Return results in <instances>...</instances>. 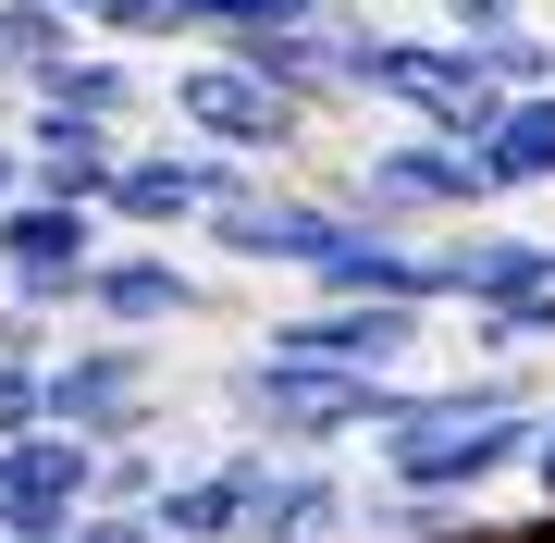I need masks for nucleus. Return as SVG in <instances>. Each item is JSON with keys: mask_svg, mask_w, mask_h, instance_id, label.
Listing matches in <instances>:
<instances>
[{"mask_svg": "<svg viewBox=\"0 0 555 543\" xmlns=\"http://www.w3.org/2000/svg\"><path fill=\"white\" fill-rule=\"evenodd\" d=\"M75 543H173V531H160V519H137V506H87V519H75Z\"/></svg>", "mask_w": 555, "mask_h": 543, "instance_id": "obj_28", "label": "nucleus"}, {"mask_svg": "<svg viewBox=\"0 0 555 543\" xmlns=\"http://www.w3.org/2000/svg\"><path fill=\"white\" fill-rule=\"evenodd\" d=\"M13 137H25L38 198H62V210H112V173H124V148H137V137H100V124H62V112H25Z\"/></svg>", "mask_w": 555, "mask_h": 543, "instance_id": "obj_16", "label": "nucleus"}, {"mask_svg": "<svg viewBox=\"0 0 555 543\" xmlns=\"http://www.w3.org/2000/svg\"><path fill=\"white\" fill-rule=\"evenodd\" d=\"M259 482H272V444H222V457H198V469H173V494L149 506L173 543H247V506H259Z\"/></svg>", "mask_w": 555, "mask_h": 543, "instance_id": "obj_14", "label": "nucleus"}, {"mask_svg": "<svg viewBox=\"0 0 555 543\" xmlns=\"http://www.w3.org/2000/svg\"><path fill=\"white\" fill-rule=\"evenodd\" d=\"M87 38H100V50H198V38H185V0H100V13H87Z\"/></svg>", "mask_w": 555, "mask_h": 543, "instance_id": "obj_22", "label": "nucleus"}, {"mask_svg": "<svg viewBox=\"0 0 555 543\" xmlns=\"http://www.w3.org/2000/svg\"><path fill=\"white\" fill-rule=\"evenodd\" d=\"M75 50H87V25H75V13L0 0V87H13V100H38V87H50V62H75Z\"/></svg>", "mask_w": 555, "mask_h": 543, "instance_id": "obj_19", "label": "nucleus"}, {"mask_svg": "<svg viewBox=\"0 0 555 543\" xmlns=\"http://www.w3.org/2000/svg\"><path fill=\"white\" fill-rule=\"evenodd\" d=\"M346 235H358V210L334 198V185H284V173H247L235 198L198 222V247L222 272H284V284H309Z\"/></svg>", "mask_w": 555, "mask_h": 543, "instance_id": "obj_5", "label": "nucleus"}, {"mask_svg": "<svg viewBox=\"0 0 555 543\" xmlns=\"http://www.w3.org/2000/svg\"><path fill=\"white\" fill-rule=\"evenodd\" d=\"M50 432H75V444H149L160 432V346L137 334H75L50 359Z\"/></svg>", "mask_w": 555, "mask_h": 543, "instance_id": "obj_6", "label": "nucleus"}, {"mask_svg": "<svg viewBox=\"0 0 555 543\" xmlns=\"http://www.w3.org/2000/svg\"><path fill=\"white\" fill-rule=\"evenodd\" d=\"M334 0H185V38L222 50V38H259V25H321Z\"/></svg>", "mask_w": 555, "mask_h": 543, "instance_id": "obj_23", "label": "nucleus"}, {"mask_svg": "<svg viewBox=\"0 0 555 543\" xmlns=\"http://www.w3.org/2000/svg\"><path fill=\"white\" fill-rule=\"evenodd\" d=\"M358 531V494L334 457H272V482L247 506V543H346Z\"/></svg>", "mask_w": 555, "mask_h": 543, "instance_id": "obj_15", "label": "nucleus"}, {"mask_svg": "<svg viewBox=\"0 0 555 543\" xmlns=\"http://www.w3.org/2000/svg\"><path fill=\"white\" fill-rule=\"evenodd\" d=\"M420 309H358V297H297V309H272V359H309V371H358V383H408L420 359Z\"/></svg>", "mask_w": 555, "mask_h": 543, "instance_id": "obj_9", "label": "nucleus"}, {"mask_svg": "<svg viewBox=\"0 0 555 543\" xmlns=\"http://www.w3.org/2000/svg\"><path fill=\"white\" fill-rule=\"evenodd\" d=\"M160 494H173V444H112V457H100V506H137V519H149V506Z\"/></svg>", "mask_w": 555, "mask_h": 543, "instance_id": "obj_24", "label": "nucleus"}, {"mask_svg": "<svg viewBox=\"0 0 555 543\" xmlns=\"http://www.w3.org/2000/svg\"><path fill=\"white\" fill-rule=\"evenodd\" d=\"M408 408V383H358V371H309V359H235L222 371V421L235 444H272V457H346V444H383Z\"/></svg>", "mask_w": 555, "mask_h": 543, "instance_id": "obj_2", "label": "nucleus"}, {"mask_svg": "<svg viewBox=\"0 0 555 543\" xmlns=\"http://www.w3.org/2000/svg\"><path fill=\"white\" fill-rule=\"evenodd\" d=\"M75 322H87V334H137V346H160L173 322H210V272L185 260V247L112 235L100 272H87V309H75Z\"/></svg>", "mask_w": 555, "mask_h": 543, "instance_id": "obj_8", "label": "nucleus"}, {"mask_svg": "<svg viewBox=\"0 0 555 543\" xmlns=\"http://www.w3.org/2000/svg\"><path fill=\"white\" fill-rule=\"evenodd\" d=\"M531 444H543V383L531 371H469V383H408L396 432L371 457H383V494L469 506L494 482H531Z\"/></svg>", "mask_w": 555, "mask_h": 543, "instance_id": "obj_1", "label": "nucleus"}, {"mask_svg": "<svg viewBox=\"0 0 555 543\" xmlns=\"http://www.w3.org/2000/svg\"><path fill=\"white\" fill-rule=\"evenodd\" d=\"M309 297H358V309H420L433 322L444 284H433V235H383V222H358L334 260L309 272Z\"/></svg>", "mask_w": 555, "mask_h": 543, "instance_id": "obj_13", "label": "nucleus"}, {"mask_svg": "<svg viewBox=\"0 0 555 543\" xmlns=\"http://www.w3.org/2000/svg\"><path fill=\"white\" fill-rule=\"evenodd\" d=\"M160 112H173L185 148H210V161H235V173H284L309 148V112L284 100V87H259L235 50H185L173 75H160Z\"/></svg>", "mask_w": 555, "mask_h": 543, "instance_id": "obj_3", "label": "nucleus"}, {"mask_svg": "<svg viewBox=\"0 0 555 543\" xmlns=\"http://www.w3.org/2000/svg\"><path fill=\"white\" fill-rule=\"evenodd\" d=\"M469 62H481L494 100H543V87H555V38H543V25H481Z\"/></svg>", "mask_w": 555, "mask_h": 543, "instance_id": "obj_20", "label": "nucleus"}, {"mask_svg": "<svg viewBox=\"0 0 555 543\" xmlns=\"http://www.w3.org/2000/svg\"><path fill=\"white\" fill-rule=\"evenodd\" d=\"M87 506H100V444L75 432L0 444V543H75Z\"/></svg>", "mask_w": 555, "mask_h": 543, "instance_id": "obj_11", "label": "nucleus"}, {"mask_svg": "<svg viewBox=\"0 0 555 543\" xmlns=\"http://www.w3.org/2000/svg\"><path fill=\"white\" fill-rule=\"evenodd\" d=\"M334 198L358 222H383V235H456L469 210H494V185H481V148H444V137H420V124H383V137L346 161Z\"/></svg>", "mask_w": 555, "mask_h": 543, "instance_id": "obj_4", "label": "nucleus"}, {"mask_svg": "<svg viewBox=\"0 0 555 543\" xmlns=\"http://www.w3.org/2000/svg\"><path fill=\"white\" fill-rule=\"evenodd\" d=\"M334 13H383V0H334Z\"/></svg>", "mask_w": 555, "mask_h": 543, "instance_id": "obj_32", "label": "nucleus"}, {"mask_svg": "<svg viewBox=\"0 0 555 543\" xmlns=\"http://www.w3.org/2000/svg\"><path fill=\"white\" fill-rule=\"evenodd\" d=\"M149 100H160V87H149V62H137V50H100V38H87L75 62H50V87H38L25 112L100 124V137H137V112H149Z\"/></svg>", "mask_w": 555, "mask_h": 543, "instance_id": "obj_17", "label": "nucleus"}, {"mask_svg": "<svg viewBox=\"0 0 555 543\" xmlns=\"http://www.w3.org/2000/svg\"><path fill=\"white\" fill-rule=\"evenodd\" d=\"M13 124H25V100H13V87H0V137H13Z\"/></svg>", "mask_w": 555, "mask_h": 543, "instance_id": "obj_31", "label": "nucleus"}, {"mask_svg": "<svg viewBox=\"0 0 555 543\" xmlns=\"http://www.w3.org/2000/svg\"><path fill=\"white\" fill-rule=\"evenodd\" d=\"M555 346V284L543 297H506V309H469V359L481 371H518V359H543Z\"/></svg>", "mask_w": 555, "mask_h": 543, "instance_id": "obj_21", "label": "nucleus"}, {"mask_svg": "<svg viewBox=\"0 0 555 543\" xmlns=\"http://www.w3.org/2000/svg\"><path fill=\"white\" fill-rule=\"evenodd\" d=\"M444 38H481V25H531V0H433Z\"/></svg>", "mask_w": 555, "mask_h": 543, "instance_id": "obj_27", "label": "nucleus"}, {"mask_svg": "<svg viewBox=\"0 0 555 543\" xmlns=\"http://www.w3.org/2000/svg\"><path fill=\"white\" fill-rule=\"evenodd\" d=\"M13 198H38V173H25V137H0V210Z\"/></svg>", "mask_w": 555, "mask_h": 543, "instance_id": "obj_29", "label": "nucleus"}, {"mask_svg": "<svg viewBox=\"0 0 555 543\" xmlns=\"http://www.w3.org/2000/svg\"><path fill=\"white\" fill-rule=\"evenodd\" d=\"M433 284H444V309L543 297V284H555V235H518V222H456V235H433Z\"/></svg>", "mask_w": 555, "mask_h": 543, "instance_id": "obj_12", "label": "nucleus"}, {"mask_svg": "<svg viewBox=\"0 0 555 543\" xmlns=\"http://www.w3.org/2000/svg\"><path fill=\"white\" fill-rule=\"evenodd\" d=\"M100 247H112V222L100 210H62V198H13L0 210V297H25V309H87V272H100Z\"/></svg>", "mask_w": 555, "mask_h": 543, "instance_id": "obj_10", "label": "nucleus"}, {"mask_svg": "<svg viewBox=\"0 0 555 543\" xmlns=\"http://www.w3.org/2000/svg\"><path fill=\"white\" fill-rule=\"evenodd\" d=\"M235 161H210V148H185L173 137V124H160V137H137V148H124V173H112V235H137V247H173V235H198V222L222 210V198H235Z\"/></svg>", "mask_w": 555, "mask_h": 543, "instance_id": "obj_7", "label": "nucleus"}, {"mask_svg": "<svg viewBox=\"0 0 555 543\" xmlns=\"http://www.w3.org/2000/svg\"><path fill=\"white\" fill-rule=\"evenodd\" d=\"M0 359H13V371H50V359H62V334H50V309H25V297H0Z\"/></svg>", "mask_w": 555, "mask_h": 543, "instance_id": "obj_26", "label": "nucleus"}, {"mask_svg": "<svg viewBox=\"0 0 555 543\" xmlns=\"http://www.w3.org/2000/svg\"><path fill=\"white\" fill-rule=\"evenodd\" d=\"M531 494H543V519H555V408H543V444H531Z\"/></svg>", "mask_w": 555, "mask_h": 543, "instance_id": "obj_30", "label": "nucleus"}, {"mask_svg": "<svg viewBox=\"0 0 555 543\" xmlns=\"http://www.w3.org/2000/svg\"><path fill=\"white\" fill-rule=\"evenodd\" d=\"M481 185L494 198H543L555 185V87L543 100H506V124L481 137Z\"/></svg>", "mask_w": 555, "mask_h": 543, "instance_id": "obj_18", "label": "nucleus"}, {"mask_svg": "<svg viewBox=\"0 0 555 543\" xmlns=\"http://www.w3.org/2000/svg\"><path fill=\"white\" fill-rule=\"evenodd\" d=\"M38 432H50V371L0 359V444H38Z\"/></svg>", "mask_w": 555, "mask_h": 543, "instance_id": "obj_25", "label": "nucleus"}]
</instances>
